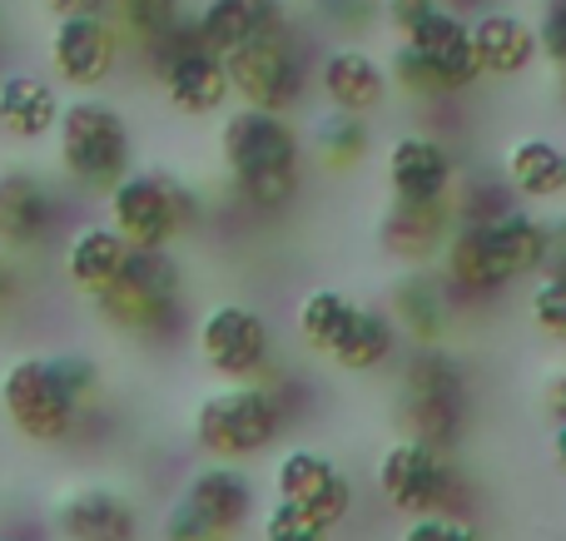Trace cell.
Wrapping results in <instances>:
<instances>
[{
  "label": "cell",
  "mask_w": 566,
  "mask_h": 541,
  "mask_svg": "<svg viewBox=\"0 0 566 541\" xmlns=\"http://www.w3.org/2000/svg\"><path fill=\"white\" fill-rule=\"evenodd\" d=\"M402 541H488L478 527L458 522V517H442V512H422L412 517V527L402 532Z\"/></svg>",
  "instance_id": "obj_35"
},
{
  "label": "cell",
  "mask_w": 566,
  "mask_h": 541,
  "mask_svg": "<svg viewBox=\"0 0 566 541\" xmlns=\"http://www.w3.org/2000/svg\"><path fill=\"white\" fill-rule=\"evenodd\" d=\"M60 165L85 189H115L129 165L125 115L99 99H75L60 109Z\"/></svg>",
  "instance_id": "obj_3"
},
{
  "label": "cell",
  "mask_w": 566,
  "mask_h": 541,
  "mask_svg": "<svg viewBox=\"0 0 566 541\" xmlns=\"http://www.w3.org/2000/svg\"><path fill=\"white\" fill-rule=\"evenodd\" d=\"M398 323L408 328L412 338H422V343H438V338L448 333V294H438V288L422 284V278H408V284L398 288Z\"/></svg>",
  "instance_id": "obj_29"
},
{
  "label": "cell",
  "mask_w": 566,
  "mask_h": 541,
  "mask_svg": "<svg viewBox=\"0 0 566 541\" xmlns=\"http://www.w3.org/2000/svg\"><path fill=\"white\" fill-rule=\"evenodd\" d=\"M537 40H542V55L557 60V65L566 70V0H542Z\"/></svg>",
  "instance_id": "obj_36"
},
{
  "label": "cell",
  "mask_w": 566,
  "mask_h": 541,
  "mask_svg": "<svg viewBox=\"0 0 566 541\" xmlns=\"http://www.w3.org/2000/svg\"><path fill=\"white\" fill-rule=\"evenodd\" d=\"M0 403H6L10 423L35 443H60L75 423L80 393L70 378L60 373V358H20L0 383Z\"/></svg>",
  "instance_id": "obj_4"
},
{
  "label": "cell",
  "mask_w": 566,
  "mask_h": 541,
  "mask_svg": "<svg viewBox=\"0 0 566 541\" xmlns=\"http://www.w3.org/2000/svg\"><path fill=\"white\" fill-rule=\"evenodd\" d=\"M318 85H323V95H328L333 109L368 115V109H378L382 95H388V70H382L373 55H363V50L343 45V50H333V55L323 60Z\"/></svg>",
  "instance_id": "obj_21"
},
{
  "label": "cell",
  "mask_w": 566,
  "mask_h": 541,
  "mask_svg": "<svg viewBox=\"0 0 566 541\" xmlns=\"http://www.w3.org/2000/svg\"><path fill=\"white\" fill-rule=\"evenodd\" d=\"M542 403H547V413L557 417V423H566V373H557L547 383V397H542Z\"/></svg>",
  "instance_id": "obj_39"
},
{
  "label": "cell",
  "mask_w": 566,
  "mask_h": 541,
  "mask_svg": "<svg viewBox=\"0 0 566 541\" xmlns=\"http://www.w3.org/2000/svg\"><path fill=\"white\" fill-rule=\"evenodd\" d=\"M119 35L105 15H60L50 30V65L65 85L95 89L115 75Z\"/></svg>",
  "instance_id": "obj_12"
},
{
  "label": "cell",
  "mask_w": 566,
  "mask_h": 541,
  "mask_svg": "<svg viewBox=\"0 0 566 541\" xmlns=\"http://www.w3.org/2000/svg\"><path fill=\"white\" fill-rule=\"evenodd\" d=\"M472 50H478L482 75H522L542 55V40L537 25H527L512 10H482L472 20Z\"/></svg>",
  "instance_id": "obj_18"
},
{
  "label": "cell",
  "mask_w": 566,
  "mask_h": 541,
  "mask_svg": "<svg viewBox=\"0 0 566 541\" xmlns=\"http://www.w3.org/2000/svg\"><path fill=\"white\" fill-rule=\"evenodd\" d=\"M472 224H478L482 248H488V258H492V268H497L502 284H512V278H527L532 268L547 264L552 229L542 224V219L517 214V209H502V214L472 219Z\"/></svg>",
  "instance_id": "obj_14"
},
{
  "label": "cell",
  "mask_w": 566,
  "mask_h": 541,
  "mask_svg": "<svg viewBox=\"0 0 566 541\" xmlns=\"http://www.w3.org/2000/svg\"><path fill=\"white\" fill-rule=\"evenodd\" d=\"M179 294V268L165 248H139L129 244V258L119 268V278L109 288H99V304L115 323H129V328H145L155 318L169 314Z\"/></svg>",
  "instance_id": "obj_9"
},
{
  "label": "cell",
  "mask_w": 566,
  "mask_h": 541,
  "mask_svg": "<svg viewBox=\"0 0 566 541\" xmlns=\"http://www.w3.org/2000/svg\"><path fill=\"white\" fill-rule=\"evenodd\" d=\"M333 527L323 522V517H313L308 507H298V502H283L279 497V507L264 517V541H328Z\"/></svg>",
  "instance_id": "obj_32"
},
{
  "label": "cell",
  "mask_w": 566,
  "mask_h": 541,
  "mask_svg": "<svg viewBox=\"0 0 566 541\" xmlns=\"http://www.w3.org/2000/svg\"><path fill=\"white\" fill-rule=\"evenodd\" d=\"M224 159L254 209H283L298 189V135L279 109L244 105L224 125Z\"/></svg>",
  "instance_id": "obj_1"
},
{
  "label": "cell",
  "mask_w": 566,
  "mask_h": 541,
  "mask_svg": "<svg viewBox=\"0 0 566 541\" xmlns=\"http://www.w3.org/2000/svg\"><path fill=\"white\" fill-rule=\"evenodd\" d=\"M507 174H512L517 194L557 199V194H566V149H557L542 135H527L507 149Z\"/></svg>",
  "instance_id": "obj_24"
},
{
  "label": "cell",
  "mask_w": 566,
  "mask_h": 541,
  "mask_svg": "<svg viewBox=\"0 0 566 541\" xmlns=\"http://www.w3.org/2000/svg\"><path fill=\"white\" fill-rule=\"evenodd\" d=\"M115 6H119V20H125L135 35H145V45L185 20L179 15V0H115Z\"/></svg>",
  "instance_id": "obj_33"
},
{
  "label": "cell",
  "mask_w": 566,
  "mask_h": 541,
  "mask_svg": "<svg viewBox=\"0 0 566 541\" xmlns=\"http://www.w3.org/2000/svg\"><path fill=\"white\" fill-rule=\"evenodd\" d=\"M452 204L448 199H392L382 219V248L398 258H428L448 248Z\"/></svg>",
  "instance_id": "obj_20"
},
{
  "label": "cell",
  "mask_w": 566,
  "mask_h": 541,
  "mask_svg": "<svg viewBox=\"0 0 566 541\" xmlns=\"http://www.w3.org/2000/svg\"><path fill=\"white\" fill-rule=\"evenodd\" d=\"M60 95L35 75H6L0 79V129L20 139H40L60 125Z\"/></svg>",
  "instance_id": "obj_22"
},
{
  "label": "cell",
  "mask_w": 566,
  "mask_h": 541,
  "mask_svg": "<svg viewBox=\"0 0 566 541\" xmlns=\"http://www.w3.org/2000/svg\"><path fill=\"white\" fill-rule=\"evenodd\" d=\"M149 65H155L159 85H165L169 105L179 115H214L234 89H229V70H224V55L199 40V25L195 20H179L169 25L165 35L149 40Z\"/></svg>",
  "instance_id": "obj_2"
},
{
  "label": "cell",
  "mask_w": 566,
  "mask_h": 541,
  "mask_svg": "<svg viewBox=\"0 0 566 541\" xmlns=\"http://www.w3.org/2000/svg\"><path fill=\"white\" fill-rule=\"evenodd\" d=\"M50 229V194L30 174H0V238L6 244H35Z\"/></svg>",
  "instance_id": "obj_25"
},
{
  "label": "cell",
  "mask_w": 566,
  "mask_h": 541,
  "mask_svg": "<svg viewBox=\"0 0 566 541\" xmlns=\"http://www.w3.org/2000/svg\"><path fill=\"white\" fill-rule=\"evenodd\" d=\"M402 40H408V45L418 50L442 79H448L452 95L468 89V85H478L482 65H478V50H472V25L462 15H452V10H432V15Z\"/></svg>",
  "instance_id": "obj_16"
},
{
  "label": "cell",
  "mask_w": 566,
  "mask_h": 541,
  "mask_svg": "<svg viewBox=\"0 0 566 541\" xmlns=\"http://www.w3.org/2000/svg\"><path fill=\"white\" fill-rule=\"evenodd\" d=\"M0 541H25V537H0Z\"/></svg>",
  "instance_id": "obj_42"
},
{
  "label": "cell",
  "mask_w": 566,
  "mask_h": 541,
  "mask_svg": "<svg viewBox=\"0 0 566 541\" xmlns=\"http://www.w3.org/2000/svg\"><path fill=\"white\" fill-rule=\"evenodd\" d=\"M6 298H10V268L0 264V304H6Z\"/></svg>",
  "instance_id": "obj_41"
},
{
  "label": "cell",
  "mask_w": 566,
  "mask_h": 541,
  "mask_svg": "<svg viewBox=\"0 0 566 541\" xmlns=\"http://www.w3.org/2000/svg\"><path fill=\"white\" fill-rule=\"evenodd\" d=\"M279 497L283 502L308 507L313 517H323L328 527H338L353 507V487L338 467L323 453H289L279 463Z\"/></svg>",
  "instance_id": "obj_15"
},
{
  "label": "cell",
  "mask_w": 566,
  "mask_h": 541,
  "mask_svg": "<svg viewBox=\"0 0 566 541\" xmlns=\"http://www.w3.org/2000/svg\"><path fill=\"white\" fill-rule=\"evenodd\" d=\"M353 314H358V304H348L343 294H333V288H318V294L303 298L298 308V333L308 348H318V353H333L338 348V338L348 333Z\"/></svg>",
  "instance_id": "obj_28"
},
{
  "label": "cell",
  "mask_w": 566,
  "mask_h": 541,
  "mask_svg": "<svg viewBox=\"0 0 566 541\" xmlns=\"http://www.w3.org/2000/svg\"><path fill=\"white\" fill-rule=\"evenodd\" d=\"M125 258H129V238L119 229L95 224L85 234H75V244H70V278L80 288H90V294H99V288H109L119 278Z\"/></svg>",
  "instance_id": "obj_26"
},
{
  "label": "cell",
  "mask_w": 566,
  "mask_h": 541,
  "mask_svg": "<svg viewBox=\"0 0 566 541\" xmlns=\"http://www.w3.org/2000/svg\"><path fill=\"white\" fill-rule=\"evenodd\" d=\"M452 179V155L432 135H402L388 149V184L392 199H448Z\"/></svg>",
  "instance_id": "obj_17"
},
{
  "label": "cell",
  "mask_w": 566,
  "mask_h": 541,
  "mask_svg": "<svg viewBox=\"0 0 566 541\" xmlns=\"http://www.w3.org/2000/svg\"><path fill=\"white\" fill-rule=\"evenodd\" d=\"M60 532L70 541H135V507L115 492H80L60 507Z\"/></svg>",
  "instance_id": "obj_23"
},
{
  "label": "cell",
  "mask_w": 566,
  "mask_h": 541,
  "mask_svg": "<svg viewBox=\"0 0 566 541\" xmlns=\"http://www.w3.org/2000/svg\"><path fill=\"white\" fill-rule=\"evenodd\" d=\"M224 70H229V89L254 109H279L283 115L303 95V60L293 50L289 30H274V35H259L249 45L229 50Z\"/></svg>",
  "instance_id": "obj_8"
},
{
  "label": "cell",
  "mask_w": 566,
  "mask_h": 541,
  "mask_svg": "<svg viewBox=\"0 0 566 541\" xmlns=\"http://www.w3.org/2000/svg\"><path fill=\"white\" fill-rule=\"evenodd\" d=\"M378 487L398 512L422 517V512H438L452 492V467L442 457V447L422 443V437H402L382 453L378 463Z\"/></svg>",
  "instance_id": "obj_11"
},
{
  "label": "cell",
  "mask_w": 566,
  "mask_h": 541,
  "mask_svg": "<svg viewBox=\"0 0 566 541\" xmlns=\"http://www.w3.org/2000/svg\"><path fill=\"white\" fill-rule=\"evenodd\" d=\"M109 0H45V10H55V15H99Z\"/></svg>",
  "instance_id": "obj_38"
},
{
  "label": "cell",
  "mask_w": 566,
  "mask_h": 541,
  "mask_svg": "<svg viewBox=\"0 0 566 541\" xmlns=\"http://www.w3.org/2000/svg\"><path fill=\"white\" fill-rule=\"evenodd\" d=\"M392 85H398L402 95H412V99H448L452 95L448 79H442L438 70H432L428 60H422L418 50L408 45V40L392 50Z\"/></svg>",
  "instance_id": "obj_31"
},
{
  "label": "cell",
  "mask_w": 566,
  "mask_h": 541,
  "mask_svg": "<svg viewBox=\"0 0 566 541\" xmlns=\"http://www.w3.org/2000/svg\"><path fill=\"white\" fill-rule=\"evenodd\" d=\"M249 477L229 467H209L179 492L165 517V541H229L249 517Z\"/></svg>",
  "instance_id": "obj_5"
},
{
  "label": "cell",
  "mask_w": 566,
  "mask_h": 541,
  "mask_svg": "<svg viewBox=\"0 0 566 541\" xmlns=\"http://www.w3.org/2000/svg\"><path fill=\"white\" fill-rule=\"evenodd\" d=\"M532 318H537L542 333L566 338V268L562 274H547L532 288Z\"/></svg>",
  "instance_id": "obj_34"
},
{
  "label": "cell",
  "mask_w": 566,
  "mask_h": 541,
  "mask_svg": "<svg viewBox=\"0 0 566 541\" xmlns=\"http://www.w3.org/2000/svg\"><path fill=\"white\" fill-rule=\"evenodd\" d=\"M313 145H318V159L328 169H353L363 155H368V125H363V115L333 109L328 119H318V135H313Z\"/></svg>",
  "instance_id": "obj_30"
},
{
  "label": "cell",
  "mask_w": 566,
  "mask_h": 541,
  "mask_svg": "<svg viewBox=\"0 0 566 541\" xmlns=\"http://www.w3.org/2000/svg\"><path fill=\"white\" fill-rule=\"evenodd\" d=\"M552 453H557V467L566 473V423L557 427V437H552Z\"/></svg>",
  "instance_id": "obj_40"
},
{
  "label": "cell",
  "mask_w": 566,
  "mask_h": 541,
  "mask_svg": "<svg viewBox=\"0 0 566 541\" xmlns=\"http://www.w3.org/2000/svg\"><path fill=\"white\" fill-rule=\"evenodd\" d=\"M109 214H115V229L129 244L159 248L195 214V194L175 174H165V169H155V174H125L109 189Z\"/></svg>",
  "instance_id": "obj_7"
},
{
  "label": "cell",
  "mask_w": 566,
  "mask_h": 541,
  "mask_svg": "<svg viewBox=\"0 0 566 541\" xmlns=\"http://www.w3.org/2000/svg\"><path fill=\"white\" fill-rule=\"evenodd\" d=\"M199 353L214 373L224 378H249L264 368L269 358V328L254 308L244 304H219L199 323Z\"/></svg>",
  "instance_id": "obj_13"
},
{
  "label": "cell",
  "mask_w": 566,
  "mask_h": 541,
  "mask_svg": "<svg viewBox=\"0 0 566 541\" xmlns=\"http://www.w3.org/2000/svg\"><path fill=\"white\" fill-rule=\"evenodd\" d=\"M388 353H392V323L382 314H373V308H358L348 333L338 338V348L328 358L338 368H348V373H363V368H378Z\"/></svg>",
  "instance_id": "obj_27"
},
{
  "label": "cell",
  "mask_w": 566,
  "mask_h": 541,
  "mask_svg": "<svg viewBox=\"0 0 566 541\" xmlns=\"http://www.w3.org/2000/svg\"><path fill=\"white\" fill-rule=\"evenodd\" d=\"M199 40H205L214 55H229V50L249 45L259 35H274L283 25V0H209L195 15Z\"/></svg>",
  "instance_id": "obj_19"
},
{
  "label": "cell",
  "mask_w": 566,
  "mask_h": 541,
  "mask_svg": "<svg viewBox=\"0 0 566 541\" xmlns=\"http://www.w3.org/2000/svg\"><path fill=\"white\" fill-rule=\"evenodd\" d=\"M195 437L214 457H254L279 437V403L264 388H229L205 397L195 417Z\"/></svg>",
  "instance_id": "obj_6"
},
{
  "label": "cell",
  "mask_w": 566,
  "mask_h": 541,
  "mask_svg": "<svg viewBox=\"0 0 566 541\" xmlns=\"http://www.w3.org/2000/svg\"><path fill=\"white\" fill-rule=\"evenodd\" d=\"M408 423L412 437L448 453L462 433V378L442 353H418L408 363Z\"/></svg>",
  "instance_id": "obj_10"
},
{
  "label": "cell",
  "mask_w": 566,
  "mask_h": 541,
  "mask_svg": "<svg viewBox=\"0 0 566 541\" xmlns=\"http://www.w3.org/2000/svg\"><path fill=\"white\" fill-rule=\"evenodd\" d=\"M432 10H442L438 0H382V15H388V25L398 30V35H412Z\"/></svg>",
  "instance_id": "obj_37"
}]
</instances>
